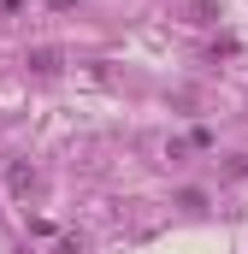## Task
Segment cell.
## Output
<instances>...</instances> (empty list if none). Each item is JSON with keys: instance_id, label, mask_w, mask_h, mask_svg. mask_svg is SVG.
<instances>
[{"instance_id": "cell-1", "label": "cell", "mask_w": 248, "mask_h": 254, "mask_svg": "<svg viewBox=\"0 0 248 254\" xmlns=\"http://www.w3.org/2000/svg\"><path fill=\"white\" fill-rule=\"evenodd\" d=\"M24 65H30V71H42V77H54V71H60V48H36Z\"/></svg>"}]
</instances>
